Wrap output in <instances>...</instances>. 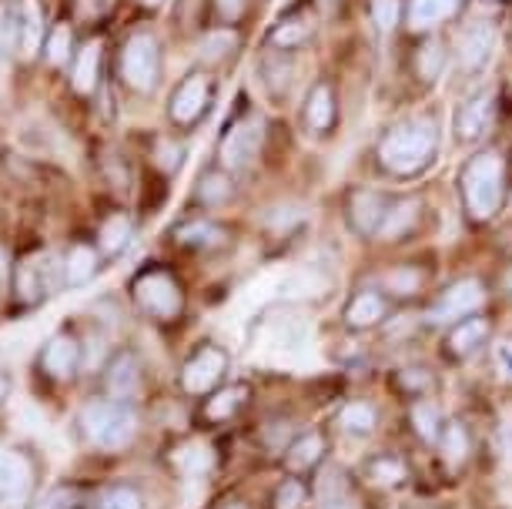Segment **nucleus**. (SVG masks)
Returning <instances> with one entry per match:
<instances>
[{
  "label": "nucleus",
  "instance_id": "10",
  "mask_svg": "<svg viewBox=\"0 0 512 509\" xmlns=\"http://www.w3.org/2000/svg\"><path fill=\"white\" fill-rule=\"evenodd\" d=\"M81 362H84V349H81V342H77L74 335L57 332V335H51V339L44 342V349H41V369L51 379H57V382L74 379L77 369H81Z\"/></svg>",
  "mask_w": 512,
  "mask_h": 509
},
{
  "label": "nucleus",
  "instance_id": "6",
  "mask_svg": "<svg viewBox=\"0 0 512 509\" xmlns=\"http://www.w3.org/2000/svg\"><path fill=\"white\" fill-rule=\"evenodd\" d=\"M225 369H228L225 349H218L215 342H205L185 362V369H181V389L188 396H211L218 382L225 379Z\"/></svg>",
  "mask_w": 512,
  "mask_h": 509
},
{
  "label": "nucleus",
  "instance_id": "15",
  "mask_svg": "<svg viewBox=\"0 0 512 509\" xmlns=\"http://www.w3.org/2000/svg\"><path fill=\"white\" fill-rule=\"evenodd\" d=\"M385 211H389V201H385L379 191H372V188L355 191L349 201V222L359 235H375L385 222Z\"/></svg>",
  "mask_w": 512,
  "mask_h": 509
},
{
  "label": "nucleus",
  "instance_id": "45",
  "mask_svg": "<svg viewBox=\"0 0 512 509\" xmlns=\"http://www.w3.org/2000/svg\"><path fill=\"white\" fill-rule=\"evenodd\" d=\"M11 47H17V14L0 4V57L11 54Z\"/></svg>",
  "mask_w": 512,
  "mask_h": 509
},
{
  "label": "nucleus",
  "instance_id": "21",
  "mask_svg": "<svg viewBox=\"0 0 512 509\" xmlns=\"http://www.w3.org/2000/svg\"><path fill=\"white\" fill-rule=\"evenodd\" d=\"M322 456H325V436L322 432H305L295 443H288L285 466L292 469V473H308V469H315L322 463Z\"/></svg>",
  "mask_w": 512,
  "mask_h": 509
},
{
  "label": "nucleus",
  "instance_id": "29",
  "mask_svg": "<svg viewBox=\"0 0 512 509\" xmlns=\"http://www.w3.org/2000/svg\"><path fill=\"white\" fill-rule=\"evenodd\" d=\"M231 195H235V185L221 171H205L195 185V198L201 205H225V201H231Z\"/></svg>",
  "mask_w": 512,
  "mask_h": 509
},
{
  "label": "nucleus",
  "instance_id": "54",
  "mask_svg": "<svg viewBox=\"0 0 512 509\" xmlns=\"http://www.w3.org/2000/svg\"><path fill=\"white\" fill-rule=\"evenodd\" d=\"M4 396H7V379L0 376V399H4Z\"/></svg>",
  "mask_w": 512,
  "mask_h": 509
},
{
  "label": "nucleus",
  "instance_id": "40",
  "mask_svg": "<svg viewBox=\"0 0 512 509\" xmlns=\"http://www.w3.org/2000/svg\"><path fill=\"white\" fill-rule=\"evenodd\" d=\"M308 499V489L298 476H288L282 486L275 489V509H302Z\"/></svg>",
  "mask_w": 512,
  "mask_h": 509
},
{
  "label": "nucleus",
  "instance_id": "11",
  "mask_svg": "<svg viewBox=\"0 0 512 509\" xmlns=\"http://www.w3.org/2000/svg\"><path fill=\"white\" fill-rule=\"evenodd\" d=\"M104 386H108V396L111 399H118V402H131L141 396V389H144V369H141V362H138V355H131V352H124L118 355V359L108 366V376H104Z\"/></svg>",
  "mask_w": 512,
  "mask_h": 509
},
{
  "label": "nucleus",
  "instance_id": "19",
  "mask_svg": "<svg viewBox=\"0 0 512 509\" xmlns=\"http://www.w3.org/2000/svg\"><path fill=\"white\" fill-rule=\"evenodd\" d=\"M175 242L195 248V252H215L228 242V232L215 222H185L175 228Z\"/></svg>",
  "mask_w": 512,
  "mask_h": 509
},
{
  "label": "nucleus",
  "instance_id": "35",
  "mask_svg": "<svg viewBox=\"0 0 512 509\" xmlns=\"http://www.w3.org/2000/svg\"><path fill=\"white\" fill-rule=\"evenodd\" d=\"M412 429L419 432L425 443H439V436H442L439 409L432 406V402H419V406H412Z\"/></svg>",
  "mask_w": 512,
  "mask_h": 509
},
{
  "label": "nucleus",
  "instance_id": "33",
  "mask_svg": "<svg viewBox=\"0 0 512 509\" xmlns=\"http://www.w3.org/2000/svg\"><path fill=\"white\" fill-rule=\"evenodd\" d=\"M71 47H74V31H71V24H54L51 27V34H47V41H44V57L51 64H67L71 61Z\"/></svg>",
  "mask_w": 512,
  "mask_h": 509
},
{
  "label": "nucleus",
  "instance_id": "48",
  "mask_svg": "<svg viewBox=\"0 0 512 509\" xmlns=\"http://www.w3.org/2000/svg\"><path fill=\"white\" fill-rule=\"evenodd\" d=\"M215 11L221 21H241L248 11V0H215Z\"/></svg>",
  "mask_w": 512,
  "mask_h": 509
},
{
  "label": "nucleus",
  "instance_id": "49",
  "mask_svg": "<svg viewBox=\"0 0 512 509\" xmlns=\"http://www.w3.org/2000/svg\"><path fill=\"white\" fill-rule=\"evenodd\" d=\"M496 362H499V372L506 379H512V342H499L496 345Z\"/></svg>",
  "mask_w": 512,
  "mask_h": 509
},
{
  "label": "nucleus",
  "instance_id": "55",
  "mask_svg": "<svg viewBox=\"0 0 512 509\" xmlns=\"http://www.w3.org/2000/svg\"><path fill=\"white\" fill-rule=\"evenodd\" d=\"M221 509H248V506H241V503H228V506H221Z\"/></svg>",
  "mask_w": 512,
  "mask_h": 509
},
{
  "label": "nucleus",
  "instance_id": "14",
  "mask_svg": "<svg viewBox=\"0 0 512 509\" xmlns=\"http://www.w3.org/2000/svg\"><path fill=\"white\" fill-rule=\"evenodd\" d=\"M51 262L47 258H27V262H21L14 268V292H17V299L27 302V305H34V302H41L44 295H51Z\"/></svg>",
  "mask_w": 512,
  "mask_h": 509
},
{
  "label": "nucleus",
  "instance_id": "2",
  "mask_svg": "<svg viewBox=\"0 0 512 509\" xmlns=\"http://www.w3.org/2000/svg\"><path fill=\"white\" fill-rule=\"evenodd\" d=\"M81 432L84 439L101 449H121L128 446L138 432V416L128 402L118 399H91L81 409Z\"/></svg>",
  "mask_w": 512,
  "mask_h": 509
},
{
  "label": "nucleus",
  "instance_id": "12",
  "mask_svg": "<svg viewBox=\"0 0 512 509\" xmlns=\"http://www.w3.org/2000/svg\"><path fill=\"white\" fill-rule=\"evenodd\" d=\"M34 486V473L27 466V459L14 449L0 446V499H11V503H21V499L31 496Z\"/></svg>",
  "mask_w": 512,
  "mask_h": 509
},
{
  "label": "nucleus",
  "instance_id": "25",
  "mask_svg": "<svg viewBox=\"0 0 512 509\" xmlns=\"http://www.w3.org/2000/svg\"><path fill=\"white\" fill-rule=\"evenodd\" d=\"M248 399V389L245 386H228V389H215L205 402V419L208 422H225L231 419L235 412L245 406Z\"/></svg>",
  "mask_w": 512,
  "mask_h": 509
},
{
  "label": "nucleus",
  "instance_id": "51",
  "mask_svg": "<svg viewBox=\"0 0 512 509\" xmlns=\"http://www.w3.org/2000/svg\"><path fill=\"white\" fill-rule=\"evenodd\" d=\"M322 509H359V506H355L352 496H342V499H328V503H322Z\"/></svg>",
  "mask_w": 512,
  "mask_h": 509
},
{
  "label": "nucleus",
  "instance_id": "43",
  "mask_svg": "<svg viewBox=\"0 0 512 509\" xmlns=\"http://www.w3.org/2000/svg\"><path fill=\"white\" fill-rule=\"evenodd\" d=\"M372 17L379 24V31H395L402 21V0H372Z\"/></svg>",
  "mask_w": 512,
  "mask_h": 509
},
{
  "label": "nucleus",
  "instance_id": "5",
  "mask_svg": "<svg viewBox=\"0 0 512 509\" xmlns=\"http://www.w3.org/2000/svg\"><path fill=\"white\" fill-rule=\"evenodd\" d=\"M121 78L128 88L151 94L161 81V47L151 34H134L121 51Z\"/></svg>",
  "mask_w": 512,
  "mask_h": 509
},
{
  "label": "nucleus",
  "instance_id": "9",
  "mask_svg": "<svg viewBox=\"0 0 512 509\" xmlns=\"http://www.w3.org/2000/svg\"><path fill=\"white\" fill-rule=\"evenodd\" d=\"M486 302V288L476 278H462V282L449 285L446 292L439 295V302L432 305V322H456V319H469L479 305Z\"/></svg>",
  "mask_w": 512,
  "mask_h": 509
},
{
  "label": "nucleus",
  "instance_id": "53",
  "mask_svg": "<svg viewBox=\"0 0 512 509\" xmlns=\"http://www.w3.org/2000/svg\"><path fill=\"white\" fill-rule=\"evenodd\" d=\"M164 0H141V7H161Z\"/></svg>",
  "mask_w": 512,
  "mask_h": 509
},
{
  "label": "nucleus",
  "instance_id": "31",
  "mask_svg": "<svg viewBox=\"0 0 512 509\" xmlns=\"http://www.w3.org/2000/svg\"><path fill=\"white\" fill-rule=\"evenodd\" d=\"M338 422H342V429L352 432V436H369L379 416H375L372 402H349V406L342 409V416H338Z\"/></svg>",
  "mask_w": 512,
  "mask_h": 509
},
{
  "label": "nucleus",
  "instance_id": "39",
  "mask_svg": "<svg viewBox=\"0 0 512 509\" xmlns=\"http://www.w3.org/2000/svg\"><path fill=\"white\" fill-rule=\"evenodd\" d=\"M235 47H238V34H235V31H215L205 44H201V61H205V64H215V61H221L225 54L235 51Z\"/></svg>",
  "mask_w": 512,
  "mask_h": 509
},
{
  "label": "nucleus",
  "instance_id": "26",
  "mask_svg": "<svg viewBox=\"0 0 512 509\" xmlns=\"http://www.w3.org/2000/svg\"><path fill=\"white\" fill-rule=\"evenodd\" d=\"M415 218H419V198L392 201L389 211H385V222L379 228V235L382 238H399V235H405L415 225Z\"/></svg>",
  "mask_w": 512,
  "mask_h": 509
},
{
  "label": "nucleus",
  "instance_id": "17",
  "mask_svg": "<svg viewBox=\"0 0 512 509\" xmlns=\"http://www.w3.org/2000/svg\"><path fill=\"white\" fill-rule=\"evenodd\" d=\"M489 121H492V94L479 91L462 101V108L456 114V131L462 141H476L482 138V131L489 128Z\"/></svg>",
  "mask_w": 512,
  "mask_h": 509
},
{
  "label": "nucleus",
  "instance_id": "7",
  "mask_svg": "<svg viewBox=\"0 0 512 509\" xmlns=\"http://www.w3.org/2000/svg\"><path fill=\"white\" fill-rule=\"evenodd\" d=\"M262 141H265V121L262 118H245L238 124H231L228 134L221 138V165L228 171H241L248 168L255 155L262 151Z\"/></svg>",
  "mask_w": 512,
  "mask_h": 509
},
{
  "label": "nucleus",
  "instance_id": "37",
  "mask_svg": "<svg viewBox=\"0 0 512 509\" xmlns=\"http://www.w3.org/2000/svg\"><path fill=\"white\" fill-rule=\"evenodd\" d=\"M369 476L379 486H399L405 479V466L399 456H375L369 463Z\"/></svg>",
  "mask_w": 512,
  "mask_h": 509
},
{
  "label": "nucleus",
  "instance_id": "32",
  "mask_svg": "<svg viewBox=\"0 0 512 509\" xmlns=\"http://www.w3.org/2000/svg\"><path fill=\"white\" fill-rule=\"evenodd\" d=\"M308 37H312V24H308L305 17H285V21L272 31V44L278 51H288V47L305 44Z\"/></svg>",
  "mask_w": 512,
  "mask_h": 509
},
{
  "label": "nucleus",
  "instance_id": "23",
  "mask_svg": "<svg viewBox=\"0 0 512 509\" xmlns=\"http://www.w3.org/2000/svg\"><path fill=\"white\" fill-rule=\"evenodd\" d=\"M385 299L379 292H359L355 299L349 302V309H345V322L352 325V329H372L375 322L385 319Z\"/></svg>",
  "mask_w": 512,
  "mask_h": 509
},
{
  "label": "nucleus",
  "instance_id": "28",
  "mask_svg": "<svg viewBox=\"0 0 512 509\" xmlns=\"http://www.w3.org/2000/svg\"><path fill=\"white\" fill-rule=\"evenodd\" d=\"M131 235H134V228H131V218L128 215H111L108 222L101 225V232H98V248L104 255H118L124 245L131 242Z\"/></svg>",
  "mask_w": 512,
  "mask_h": 509
},
{
  "label": "nucleus",
  "instance_id": "38",
  "mask_svg": "<svg viewBox=\"0 0 512 509\" xmlns=\"http://www.w3.org/2000/svg\"><path fill=\"white\" fill-rule=\"evenodd\" d=\"M262 74H265V81H268V88H272L275 94H282L288 88V81H292V61L282 54H268L265 61H262Z\"/></svg>",
  "mask_w": 512,
  "mask_h": 509
},
{
  "label": "nucleus",
  "instance_id": "22",
  "mask_svg": "<svg viewBox=\"0 0 512 509\" xmlns=\"http://www.w3.org/2000/svg\"><path fill=\"white\" fill-rule=\"evenodd\" d=\"M98 272V248L77 242L64 255V282L67 285H88Z\"/></svg>",
  "mask_w": 512,
  "mask_h": 509
},
{
  "label": "nucleus",
  "instance_id": "47",
  "mask_svg": "<svg viewBox=\"0 0 512 509\" xmlns=\"http://www.w3.org/2000/svg\"><path fill=\"white\" fill-rule=\"evenodd\" d=\"M298 222H302V208H295V205H278L268 211V228H275V232H282V228L288 232V228Z\"/></svg>",
  "mask_w": 512,
  "mask_h": 509
},
{
  "label": "nucleus",
  "instance_id": "4",
  "mask_svg": "<svg viewBox=\"0 0 512 509\" xmlns=\"http://www.w3.org/2000/svg\"><path fill=\"white\" fill-rule=\"evenodd\" d=\"M131 292H134V302L148 315H154V319H178L181 309H185L181 285L168 268H148V272H141L134 278Z\"/></svg>",
  "mask_w": 512,
  "mask_h": 509
},
{
  "label": "nucleus",
  "instance_id": "13",
  "mask_svg": "<svg viewBox=\"0 0 512 509\" xmlns=\"http://www.w3.org/2000/svg\"><path fill=\"white\" fill-rule=\"evenodd\" d=\"M17 14V47L24 57H37V51H44V4L41 0H17L14 7Z\"/></svg>",
  "mask_w": 512,
  "mask_h": 509
},
{
  "label": "nucleus",
  "instance_id": "41",
  "mask_svg": "<svg viewBox=\"0 0 512 509\" xmlns=\"http://www.w3.org/2000/svg\"><path fill=\"white\" fill-rule=\"evenodd\" d=\"M385 285H389L392 295H412L422 288V272L419 268H392L389 278H385Z\"/></svg>",
  "mask_w": 512,
  "mask_h": 509
},
{
  "label": "nucleus",
  "instance_id": "3",
  "mask_svg": "<svg viewBox=\"0 0 512 509\" xmlns=\"http://www.w3.org/2000/svg\"><path fill=\"white\" fill-rule=\"evenodd\" d=\"M502 158L492 151H479L462 171V198H466V211L476 222H489L502 205Z\"/></svg>",
  "mask_w": 512,
  "mask_h": 509
},
{
  "label": "nucleus",
  "instance_id": "56",
  "mask_svg": "<svg viewBox=\"0 0 512 509\" xmlns=\"http://www.w3.org/2000/svg\"><path fill=\"white\" fill-rule=\"evenodd\" d=\"M506 285L512 288V268H509V278H506Z\"/></svg>",
  "mask_w": 512,
  "mask_h": 509
},
{
  "label": "nucleus",
  "instance_id": "44",
  "mask_svg": "<svg viewBox=\"0 0 512 509\" xmlns=\"http://www.w3.org/2000/svg\"><path fill=\"white\" fill-rule=\"evenodd\" d=\"M154 165L171 175V171H178L185 165V148H181V144H171V141H161L158 148H154Z\"/></svg>",
  "mask_w": 512,
  "mask_h": 509
},
{
  "label": "nucleus",
  "instance_id": "34",
  "mask_svg": "<svg viewBox=\"0 0 512 509\" xmlns=\"http://www.w3.org/2000/svg\"><path fill=\"white\" fill-rule=\"evenodd\" d=\"M442 64H446V54H442L439 41H425L419 51H415V74H419L425 84H432L439 78Z\"/></svg>",
  "mask_w": 512,
  "mask_h": 509
},
{
  "label": "nucleus",
  "instance_id": "46",
  "mask_svg": "<svg viewBox=\"0 0 512 509\" xmlns=\"http://www.w3.org/2000/svg\"><path fill=\"white\" fill-rule=\"evenodd\" d=\"M101 509H144V503L131 486H114L111 493L101 499Z\"/></svg>",
  "mask_w": 512,
  "mask_h": 509
},
{
  "label": "nucleus",
  "instance_id": "42",
  "mask_svg": "<svg viewBox=\"0 0 512 509\" xmlns=\"http://www.w3.org/2000/svg\"><path fill=\"white\" fill-rule=\"evenodd\" d=\"M318 496H322V503L349 496V476H345L342 469H325V473L318 476Z\"/></svg>",
  "mask_w": 512,
  "mask_h": 509
},
{
  "label": "nucleus",
  "instance_id": "52",
  "mask_svg": "<svg viewBox=\"0 0 512 509\" xmlns=\"http://www.w3.org/2000/svg\"><path fill=\"white\" fill-rule=\"evenodd\" d=\"M7 265H11V262H7V255L0 252V282H4V278H7Z\"/></svg>",
  "mask_w": 512,
  "mask_h": 509
},
{
  "label": "nucleus",
  "instance_id": "18",
  "mask_svg": "<svg viewBox=\"0 0 512 509\" xmlns=\"http://www.w3.org/2000/svg\"><path fill=\"white\" fill-rule=\"evenodd\" d=\"M489 339V319H482V315H469V319H462L456 329L449 332L446 339V352L452 359H469L472 352L482 349V342Z\"/></svg>",
  "mask_w": 512,
  "mask_h": 509
},
{
  "label": "nucleus",
  "instance_id": "30",
  "mask_svg": "<svg viewBox=\"0 0 512 509\" xmlns=\"http://www.w3.org/2000/svg\"><path fill=\"white\" fill-rule=\"evenodd\" d=\"M439 446H442V456H446V463L452 466H459V463H466V456H469V432L462 422H446L442 426V436H439Z\"/></svg>",
  "mask_w": 512,
  "mask_h": 509
},
{
  "label": "nucleus",
  "instance_id": "16",
  "mask_svg": "<svg viewBox=\"0 0 512 509\" xmlns=\"http://www.w3.org/2000/svg\"><path fill=\"white\" fill-rule=\"evenodd\" d=\"M492 47H496V31L486 21H476L472 27H466L459 41V61L466 71H482L492 57Z\"/></svg>",
  "mask_w": 512,
  "mask_h": 509
},
{
  "label": "nucleus",
  "instance_id": "1",
  "mask_svg": "<svg viewBox=\"0 0 512 509\" xmlns=\"http://www.w3.org/2000/svg\"><path fill=\"white\" fill-rule=\"evenodd\" d=\"M436 144H439L436 124L415 118L385 134L379 144V158L392 175L409 178V175H419V171L429 165L432 155H436Z\"/></svg>",
  "mask_w": 512,
  "mask_h": 509
},
{
  "label": "nucleus",
  "instance_id": "36",
  "mask_svg": "<svg viewBox=\"0 0 512 509\" xmlns=\"http://www.w3.org/2000/svg\"><path fill=\"white\" fill-rule=\"evenodd\" d=\"M395 386H399V392H409V396H425V392L436 389V376L425 366H405L395 372Z\"/></svg>",
  "mask_w": 512,
  "mask_h": 509
},
{
  "label": "nucleus",
  "instance_id": "24",
  "mask_svg": "<svg viewBox=\"0 0 512 509\" xmlns=\"http://www.w3.org/2000/svg\"><path fill=\"white\" fill-rule=\"evenodd\" d=\"M332 121H335V94L328 84H318L305 101V124H308V131L322 134L332 128Z\"/></svg>",
  "mask_w": 512,
  "mask_h": 509
},
{
  "label": "nucleus",
  "instance_id": "50",
  "mask_svg": "<svg viewBox=\"0 0 512 509\" xmlns=\"http://www.w3.org/2000/svg\"><path fill=\"white\" fill-rule=\"evenodd\" d=\"M101 7H104V0H77V11H81L84 17L101 14Z\"/></svg>",
  "mask_w": 512,
  "mask_h": 509
},
{
  "label": "nucleus",
  "instance_id": "27",
  "mask_svg": "<svg viewBox=\"0 0 512 509\" xmlns=\"http://www.w3.org/2000/svg\"><path fill=\"white\" fill-rule=\"evenodd\" d=\"M462 7V0H412V11H409V24L415 31H425V27L439 24L442 17L456 14Z\"/></svg>",
  "mask_w": 512,
  "mask_h": 509
},
{
  "label": "nucleus",
  "instance_id": "20",
  "mask_svg": "<svg viewBox=\"0 0 512 509\" xmlns=\"http://www.w3.org/2000/svg\"><path fill=\"white\" fill-rule=\"evenodd\" d=\"M98 74H101V41H91L77 51L71 64V84L77 94H91L98 88Z\"/></svg>",
  "mask_w": 512,
  "mask_h": 509
},
{
  "label": "nucleus",
  "instance_id": "8",
  "mask_svg": "<svg viewBox=\"0 0 512 509\" xmlns=\"http://www.w3.org/2000/svg\"><path fill=\"white\" fill-rule=\"evenodd\" d=\"M211 104V78L201 71H191L185 81L178 84L175 94H171V104H168V114L171 121L178 124V128H191L201 111H205Z\"/></svg>",
  "mask_w": 512,
  "mask_h": 509
}]
</instances>
